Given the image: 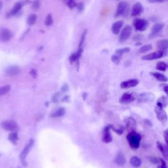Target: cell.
I'll return each instance as SVG.
<instances>
[{"mask_svg": "<svg viewBox=\"0 0 168 168\" xmlns=\"http://www.w3.org/2000/svg\"><path fill=\"white\" fill-rule=\"evenodd\" d=\"M31 0H19L18 1L12 9L6 14V17L7 18H12L16 15H18L20 13L22 7L29 3H30Z\"/></svg>", "mask_w": 168, "mask_h": 168, "instance_id": "cell-1", "label": "cell"}, {"mask_svg": "<svg viewBox=\"0 0 168 168\" xmlns=\"http://www.w3.org/2000/svg\"><path fill=\"white\" fill-rule=\"evenodd\" d=\"M127 139L131 148L133 149H137L140 146L141 136L140 134L133 131V132H131L127 134Z\"/></svg>", "mask_w": 168, "mask_h": 168, "instance_id": "cell-2", "label": "cell"}, {"mask_svg": "<svg viewBox=\"0 0 168 168\" xmlns=\"http://www.w3.org/2000/svg\"><path fill=\"white\" fill-rule=\"evenodd\" d=\"M129 11V5L126 2H121L118 4L117 7V10L115 13V17H118L120 16L126 17L128 15Z\"/></svg>", "mask_w": 168, "mask_h": 168, "instance_id": "cell-3", "label": "cell"}, {"mask_svg": "<svg viewBox=\"0 0 168 168\" xmlns=\"http://www.w3.org/2000/svg\"><path fill=\"white\" fill-rule=\"evenodd\" d=\"M137 98V95L135 92H126L122 95L120 99V103L122 104H129L135 101Z\"/></svg>", "mask_w": 168, "mask_h": 168, "instance_id": "cell-4", "label": "cell"}, {"mask_svg": "<svg viewBox=\"0 0 168 168\" xmlns=\"http://www.w3.org/2000/svg\"><path fill=\"white\" fill-rule=\"evenodd\" d=\"M154 111L158 120L161 123L164 124V125H166L167 122V115L165 110L162 108H161L156 105L155 107Z\"/></svg>", "mask_w": 168, "mask_h": 168, "instance_id": "cell-5", "label": "cell"}, {"mask_svg": "<svg viewBox=\"0 0 168 168\" xmlns=\"http://www.w3.org/2000/svg\"><path fill=\"white\" fill-rule=\"evenodd\" d=\"M1 127L9 132H17L18 129V126L16 122L13 120H6L1 123Z\"/></svg>", "mask_w": 168, "mask_h": 168, "instance_id": "cell-6", "label": "cell"}, {"mask_svg": "<svg viewBox=\"0 0 168 168\" xmlns=\"http://www.w3.org/2000/svg\"><path fill=\"white\" fill-rule=\"evenodd\" d=\"M13 38V33L8 28H2L0 29V41L7 42Z\"/></svg>", "mask_w": 168, "mask_h": 168, "instance_id": "cell-7", "label": "cell"}, {"mask_svg": "<svg viewBox=\"0 0 168 168\" xmlns=\"http://www.w3.org/2000/svg\"><path fill=\"white\" fill-rule=\"evenodd\" d=\"M132 32V27L130 25H126L124 27L119 36V41L123 43L127 41L131 36Z\"/></svg>", "mask_w": 168, "mask_h": 168, "instance_id": "cell-8", "label": "cell"}, {"mask_svg": "<svg viewBox=\"0 0 168 168\" xmlns=\"http://www.w3.org/2000/svg\"><path fill=\"white\" fill-rule=\"evenodd\" d=\"M148 22L143 18H136L133 21V26L137 31L142 32L145 31L148 26Z\"/></svg>", "mask_w": 168, "mask_h": 168, "instance_id": "cell-9", "label": "cell"}, {"mask_svg": "<svg viewBox=\"0 0 168 168\" xmlns=\"http://www.w3.org/2000/svg\"><path fill=\"white\" fill-rule=\"evenodd\" d=\"M34 144V139H31L29 141V142H28V144L25 146V147L24 148V149H23L22 151L21 152V153L20 154V156H19V158L21 160L22 162H23V161H26L25 160H26V158L27 157V156H28V153L30 152L31 149H32V148L33 147Z\"/></svg>", "mask_w": 168, "mask_h": 168, "instance_id": "cell-10", "label": "cell"}, {"mask_svg": "<svg viewBox=\"0 0 168 168\" xmlns=\"http://www.w3.org/2000/svg\"><path fill=\"white\" fill-rule=\"evenodd\" d=\"M166 55V52H164L162 51H158L154 53L143 56V57H142V59L145 60H152L159 59L161 57H163Z\"/></svg>", "mask_w": 168, "mask_h": 168, "instance_id": "cell-11", "label": "cell"}, {"mask_svg": "<svg viewBox=\"0 0 168 168\" xmlns=\"http://www.w3.org/2000/svg\"><path fill=\"white\" fill-rule=\"evenodd\" d=\"M144 12V7L142 5L139 3H135L132 7V11H131V15L132 17H137L141 15Z\"/></svg>", "mask_w": 168, "mask_h": 168, "instance_id": "cell-12", "label": "cell"}, {"mask_svg": "<svg viewBox=\"0 0 168 168\" xmlns=\"http://www.w3.org/2000/svg\"><path fill=\"white\" fill-rule=\"evenodd\" d=\"M111 129V126H108L104 127L103 132V137L102 141L104 142L109 143L113 141V137H112L110 131Z\"/></svg>", "mask_w": 168, "mask_h": 168, "instance_id": "cell-13", "label": "cell"}, {"mask_svg": "<svg viewBox=\"0 0 168 168\" xmlns=\"http://www.w3.org/2000/svg\"><path fill=\"white\" fill-rule=\"evenodd\" d=\"M139 83V80L137 79H129V80L124 81V82H123L120 84V87L122 89H129V88H134V87L137 85Z\"/></svg>", "mask_w": 168, "mask_h": 168, "instance_id": "cell-14", "label": "cell"}, {"mask_svg": "<svg viewBox=\"0 0 168 168\" xmlns=\"http://www.w3.org/2000/svg\"><path fill=\"white\" fill-rule=\"evenodd\" d=\"M21 70L20 67L17 66V65L10 66L6 68L5 70V74H7V76H17L21 72Z\"/></svg>", "mask_w": 168, "mask_h": 168, "instance_id": "cell-15", "label": "cell"}, {"mask_svg": "<svg viewBox=\"0 0 168 168\" xmlns=\"http://www.w3.org/2000/svg\"><path fill=\"white\" fill-rule=\"evenodd\" d=\"M164 27V24L162 23H157V24H154L153 27L152 28L151 32L150 35H149V38L152 39V38H154L158 34L161 32V31L162 30Z\"/></svg>", "mask_w": 168, "mask_h": 168, "instance_id": "cell-16", "label": "cell"}, {"mask_svg": "<svg viewBox=\"0 0 168 168\" xmlns=\"http://www.w3.org/2000/svg\"><path fill=\"white\" fill-rule=\"evenodd\" d=\"M154 98V95L152 93H142L139 97V102L142 103H146V102H150L151 101H153Z\"/></svg>", "mask_w": 168, "mask_h": 168, "instance_id": "cell-17", "label": "cell"}, {"mask_svg": "<svg viewBox=\"0 0 168 168\" xmlns=\"http://www.w3.org/2000/svg\"><path fill=\"white\" fill-rule=\"evenodd\" d=\"M123 26V21H119L114 22L113 25H112L111 30L112 32H113L114 34H118L120 32V30Z\"/></svg>", "mask_w": 168, "mask_h": 168, "instance_id": "cell-18", "label": "cell"}, {"mask_svg": "<svg viewBox=\"0 0 168 168\" xmlns=\"http://www.w3.org/2000/svg\"><path fill=\"white\" fill-rule=\"evenodd\" d=\"M156 145H157V147L159 149L160 152H161V154H162L164 158L167 160V156H168V150H167V145L161 144V142H158V141L156 142Z\"/></svg>", "mask_w": 168, "mask_h": 168, "instance_id": "cell-19", "label": "cell"}, {"mask_svg": "<svg viewBox=\"0 0 168 168\" xmlns=\"http://www.w3.org/2000/svg\"><path fill=\"white\" fill-rule=\"evenodd\" d=\"M157 48L159 49V51H162L166 53L168 48V41L167 40H161L156 43Z\"/></svg>", "mask_w": 168, "mask_h": 168, "instance_id": "cell-20", "label": "cell"}, {"mask_svg": "<svg viewBox=\"0 0 168 168\" xmlns=\"http://www.w3.org/2000/svg\"><path fill=\"white\" fill-rule=\"evenodd\" d=\"M126 129L128 130H133L136 127V122L133 118H127L125 120Z\"/></svg>", "mask_w": 168, "mask_h": 168, "instance_id": "cell-21", "label": "cell"}, {"mask_svg": "<svg viewBox=\"0 0 168 168\" xmlns=\"http://www.w3.org/2000/svg\"><path fill=\"white\" fill-rule=\"evenodd\" d=\"M129 163L133 167L139 168L141 166L142 161L137 156H133V157L131 158Z\"/></svg>", "mask_w": 168, "mask_h": 168, "instance_id": "cell-22", "label": "cell"}, {"mask_svg": "<svg viewBox=\"0 0 168 168\" xmlns=\"http://www.w3.org/2000/svg\"><path fill=\"white\" fill-rule=\"evenodd\" d=\"M157 106L161 108H166L167 106V98L166 96L160 97L157 101Z\"/></svg>", "mask_w": 168, "mask_h": 168, "instance_id": "cell-23", "label": "cell"}, {"mask_svg": "<svg viewBox=\"0 0 168 168\" xmlns=\"http://www.w3.org/2000/svg\"><path fill=\"white\" fill-rule=\"evenodd\" d=\"M151 74L156 79L160 81V82H165L167 81V78L165 75H164V74L160 72H151Z\"/></svg>", "mask_w": 168, "mask_h": 168, "instance_id": "cell-24", "label": "cell"}, {"mask_svg": "<svg viewBox=\"0 0 168 168\" xmlns=\"http://www.w3.org/2000/svg\"><path fill=\"white\" fill-rule=\"evenodd\" d=\"M115 162L118 166H123L126 164V159L122 153H118L115 159Z\"/></svg>", "mask_w": 168, "mask_h": 168, "instance_id": "cell-25", "label": "cell"}, {"mask_svg": "<svg viewBox=\"0 0 168 168\" xmlns=\"http://www.w3.org/2000/svg\"><path fill=\"white\" fill-rule=\"evenodd\" d=\"M66 110L65 108H60L58 110L55 111L50 116L51 118H59L61 117L65 114Z\"/></svg>", "mask_w": 168, "mask_h": 168, "instance_id": "cell-26", "label": "cell"}, {"mask_svg": "<svg viewBox=\"0 0 168 168\" xmlns=\"http://www.w3.org/2000/svg\"><path fill=\"white\" fill-rule=\"evenodd\" d=\"M37 21V15L36 14H32L28 16L27 18V24L30 26H32L36 24Z\"/></svg>", "mask_w": 168, "mask_h": 168, "instance_id": "cell-27", "label": "cell"}, {"mask_svg": "<svg viewBox=\"0 0 168 168\" xmlns=\"http://www.w3.org/2000/svg\"><path fill=\"white\" fill-rule=\"evenodd\" d=\"M8 139L12 143H13V145H17V141L18 140V137L17 133V132H13V133H10L9 137H8Z\"/></svg>", "mask_w": 168, "mask_h": 168, "instance_id": "cell-28", "label": "cell"}, {"mask_svg": "<svg viewBox=\"0 0 168 168\" xmlns=\"http://www.w3.org/2000/svg\"><path fill=\"white\" fill-rule=\"evenodd\" d=\"M156 69L158 70L165 72V71H166L167 68V65L165 63V62L160 61L157 63L156 66Z\"/></svg>", "mask_w": 168, "mask_h": 168, "instance_id": "cell-29", "label": "cell"}, {"mask_svg": "<svg viewBox=\"0 0 168 168\" xmlns=\"http://www.w3.org/2000/svg\"><path fill=\"white\" fill-rule=\"evenodd\" d=\"M130 51V48L129 47H124V48H122V49H117V50L115 52V54L120 56V57H122V56L125 54V53H127Z\"/></svg>", "mask_w": 168, "mask_h": 168, "instance_id": "cell-30", "label": "cell"}, {"mask_svg": "<svg viewBox=\"0 0 168 168\" xmlns=\"http://www.w3.org/2000/svg\"><path fill=\"white\" fill-rule=\"evenodd\" d=\"M11 90V85H6L0 88V96L4 95L7 94L8 92Z\"/></svg>", "mask_w": 168, "mask_h": 168, "instance_id": "cell-31", "label": "cell"}, {"mask_svg": "<svg viewBox=\"0 0 168 168\" xmlns=\"http://www.w3.org/2000/svg\"><path fill=\"white\" fill-rule=\"evenodd\" d=\"M152 49V46L151 44H147L145 46H143L140 47L139 49V53H146L147 51H151Z\"/></svg>", "mask_w": 168, "mask_h": 168, "instance_id": "cell-32", "label": "cell"}, {"mask_svg": "<svg viewBox=\"0 0 168 168\" xmlns=\"http://www.w3.org/2000/svg\"><path fill=\"white\" fill-rule=\"evenodd\" d=\"M53 23V18L51 14H48L46 18L45 21V24L47 26H51Z\"/></svg>", "mask_w": 168, "mask_h": 168, "instance_id": "cell-33", "label": "cell"}, {"mask_svg": "<svg viewBox=\"0 0 168 168\" xmlns=\"http://www.w3.org/2000/svg\"><path fill=\"white\" fill-rule=\"evenodd\" d=\"M86 34H87V30H85L84 33L82 35V37H81V39L79 41V46L78 48H83V46L84 43L85 42V37H86Z\"/></svg>", "mask_w": 168, "mask_h": 168, "instance_id": "cell-34", "label": "cell"}, {"mask_svg": "<svg viewBox=\"0 0 168 168\" xmlns=\"http://www.w3.org/2000/svg\"><path fill=\"white\" fill-rule=\"evenodd\" d=\"M66 5L70 9H72L76 7L77 3L76 2L75 0H67Z\"/></svg>", "mask_w": 168, "mask_h": 168, "instance_id": "cell-35", "label": "cell"}, {"mask_svg": "<svg viewBox=\"0 0 168 168\" xmlns=\"http://www.w3.org/2000/svg\"><path fill=\"white\" fill-rule=\"evenodd\" d=\"M112 61L113 62V63L116 65H119L120 64V62L121 60V57H120V56H118L116 54L113 55V56H112Z\"/></svg>", "mask_w": 168, "mask_h": 168, "instance_id": "cell-36", "label": "cell"}, {"mask_svg": "<svg viewBox=\"0 0 168 168\" xmlns=\"http://www.w3.org/2000/svg\"><path fill=\"white\" fill-rule=\"evenodd\" d=\"M40 2L39 0H36L32 4V8L33 10H38L40 7Z\"/></svg>", "mask_w": 168, "mask_h": 168, "instance_id": "cell-37", "label": "cell"}, {"mask_svg": "<svg viewBox=\"0 0 168 168\" xmlns=\"http://www.w3.org/2000/svg\"><path fill=\"white\" fill-rule=\"evenodd\" d=\"M69 60H70V63L71 64H72L74 62L77 60V57H76V53H73L71 54V55L70 56V57H69Z\"/></svg>", "mask_w": 168, "mask_h": 168, "instance_id": "cell-38", "label": "cell"}, {"mask_svg": "<svg viewBox=\"0 0 168 168\" xmlns=\"http://www.w3.org/2000/svg\"><path fill=\"white\" fill-rule=\"evenodd\" d=\"M76 7L79 13H81V12H82L84 9V3L83 2L79 3L78 4H77Z\"/></svg>", "mask_w": 168, "mask_h": 168, "instance_id": "cell-39", "label": "cell"}, {"mask_svg": "<svg viewBox=\"0 0 168 168\" xmlns=\"http://www.w3.org/2000/svg\"><path fill=\"white\" fill-rule=\"evenodd\" d=\"M111 129L113 130H114V132H116L118 135H122L123 133V131H124V128L123 127H121V128H120V129H116L115 128H114L113 127V126H111Z\"/></svg>", "mask_w": 168, "mask_h": 168, "instance_id": "cell-40", "label": "cell"}, {"mask_svg": "<svg viewBox=\"0 0 168 168\" xmlns=\"http://www.w3.org/2000/svg\"><path fill=\"white\" fill-rule=\"evenodd\" d=\"M159 161L160 162V168H167V164L164 160H163L161 158H159Z\"/></svg>", "mask_w": 168, "mask_h": 168, "instance_id": "cell-41", "label": "cell"}, {"mask_svg": "<svg viewBox=\"0 0 168 168\" xmlns=\"http://www.w3.org/2000/svg\"><path fill=\"white\" fill-rule=\"evenodd\" d=\"M164 139H165V141H166V145H167L168 144V137H167V136H168V131L167 130H166L164 133Z\"/></svg>", "mask_w": 168, "mask_h": 168, "instance_id": "cell-42", "label": "cell"}, {"mask_svg": "<svg viewBox=\"0 0 168 168\" xmlns=\"http://www.w3.org/2000/svg\"><path fill=\"white\" fill-rule=\"evenodd\" d=\"M30 74H31V75H32V76L33 78H36V76H37V71L35 69H32V70H31Z\"/></svg>", "mask_w": 168, "mask_h": 168, "instance_id": "cell-43", "label": "cell"}, {"mask_svg": "<svg viewBox=\"0 0 168 168\" xmlns=\"http://www.w3.org/2000/svg\"><path fill=\"white\" fill-rule=\"evenodd\" d=\"M147 1L151 3H157V2H159V3L163 2L165 1V0H147Z\"/></svg>", "mask_w": 168, "mask_h": 168, "instance_id": "cell-44", "label": "cell"}, {"mask_svg": "<svg viewBox=\"0 0 168 168\" xmlns=\"http://www.w3.org/2000/svg\"><path fill=\"white\" fill-rule=\"evenodd\" d=\"M161 86H163V89L166 94H168V85L167 84H162Z\"/></svg>", "mask_w": 168, "mask_h": 168, "instance_id": "cell-45", "label": "cell"}, {"mask_svg": "<svg viewBox=\"0 0 168 168\" xmlns=\"http://www.w3.org/2000/svg\"><path fill=\"white\" fill-rule=\"evenodd\" d=\"M68 89V86L67 85H66V84L63 85V87H62V88H61V91H63V92L67 91Z\"/></svg>", "mask_w": 168, "mask_h": 168, "instance_id": "cell-46", "label": "cell"}, {"mask_svg": "<svg viewBox=\"0 0 168 168\" xmlns=\"http://www.w3.org/2000/svg\"><path fill=\"white\" fill-rule=\"evenodd\" d=\"M150 161H151V162H152L153 164H158V159L154 158H151Z\"/></svg>", "mask_w": 168, "mask_h": 168, "instance_id": "cell-47", "label": "cell"}, {"mask_svg": "<svg viewBox=\"0 0 168 168\" xmlns=\"http://www.w3.org/2000/svg\"><path fill=\"white\" fill-rule=\"evenodd\" d=\"M141 39H142V36H140V35L135 36L134 37V40H137H137H141Z\"/></svg>", "mask_w": 168, "mask_h": 168, "instance_id": "cell-48", "label": "cell"}, {"mask_svg": "<svg viewBox=\"0 0 168 168\" xmlns=\"http://www.w3.org/2000/svg\"><path fill=\"white\" fill-rule=\"evenodd\" d=\"M144 122H145V123L146 124V125H148V126H152V123L150 122V121H149L148 120H144Z\"/></svg>", "mask_w": 168, "mask_h": 168, "instance_id": "cell-49", "label": "cell"}, {"mask_svg": "<svg viewBox=\"0 0 168 168\" xmlns=\"http://www.w3.org/2000/svg\"><path fill=\"white\" fill-rule=\"evenodd\" d=\"M3 8V2L2 0H0V11H1Z\"/></svg>", "mask_w": 168, "mask_h": 168, "instance_id": "cell-50", "label": "cell"}, {"mask_svg": "<svg viewBox=\"0 0 168 168\" xmlns=\"http://www.w3.org/2000/svg\"><path fill=\"white\" fill-rule=\"evenodd\" d=\"M141 45H142V43H136V44H135V46H141Z\"/></svg>", "mask_w": 168, "mask_h": 168, "instance_id": "cell-51", "label": "cell"}, {"mask_svg": "<svg viewBox=\"0 0 168 168\" xmlns=\"http://www.w3.org/2000/svg\"><path fill=\"white\" fill-rule=\"evenodd\" d=\"M0 156H1V154H0Z\"/></svg>", "mask_w": 168, "mask_h": 168, "instance_id": "cell-52", "label": "cell"}]
</instances>
